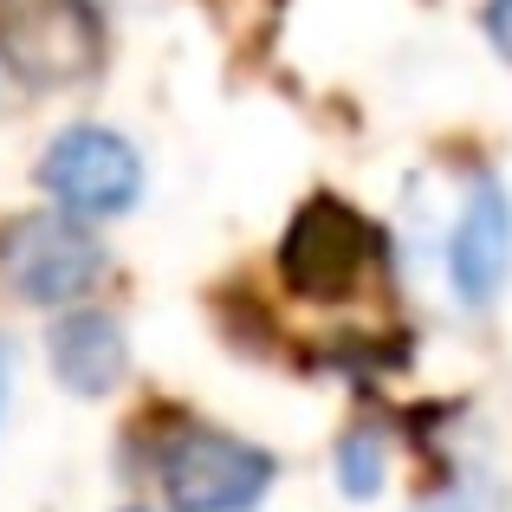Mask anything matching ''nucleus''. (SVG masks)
Returning <instances> with one entry per match:
<instances>
[{
  "mask_svg": "<svg viewBox=\"0 0 512 512\" xmlns=\"http://www.w3.org/2000/svg\"><path fill=\"white\" fill-rule=\"evenodd\" d=\"M124 7H150V0H124Z\"/></svg>",
  "mask_w": 512,
  "mask_h": 512,
  "instance_id": "f8f14e48",
  "label": "nucleus"
},
{
  "mask_svg": "<svg viewBox=\"0 0 512 512\" xmlns=\"http://www.w3.org/2000/svg\"><path fill=\"white\" fill-rule=\"evenodd\" d=\"M376 260H383V234L338 195H312L279 240V279L305 305H338L350 292H363Z\"/></svg>",
  "mask_w": 512,
  "mask_h": 512,
  "instance_id": "f03ea898",
  "label": "nucleus"
},
{
  "mask_svg": "<svg viewBox=\"0 0 512 512\" xmlns=\"http://www.w3.org/2000/svg\"><path fill=\"white\" fill-rule=\"evenodd\" d=\"M0 273H7V286L20 292L26 305L59 312V305H78V299L98 292L104 247H98V234H91V221H78V214H65V208L20 214V221L0 234Z\"/></svg>",
  "mask_w": 512,
  "mask_h": 512,
  "instance_id": "20e7f679",
  "label": "nucleus"
},
{
  "mask_svg": "<svg viewBox=\"0 0 512 512\" xmlns=\"http://www.w3.org/2000/svg\"><path fill=\"white\" fill-rule=\"evenodd\" d=\"M104 59L98 0H0V65L33 91L85 85Z\"/></svg>",
  "mask_w": 512,
  "mask_h": 512,
  "instance_id": "7ed1b4c3",
  "label": "nucleus"
},
{
  "mask_svg": "<svg viewBox=\"0 0 512 512\" xmlns=\"http://www.w3.org/2000/svg\"><path fill=\"white\" fill-rule=\"evenodd\" d=\"M512 273V201L493 175H474L448 234V286L467 312H487Z\"/></svg>",
  "mask_w": 512,
  "mask_h": 512,
  "instance_id": "423d86ee",
  "label": "nucleus"
},
{
  "mask_svg": "<svg viewBox=\"0 0 512 512\" xmlns=\"http://www.w3.org/2000/svg\"><path fill=\"white\" fill-rule=\"evenodd\" d=\"M7 389H13V350L0 338V415H7Z\"/></svg>",
  "mask_w": 512,
  "mask_h": 512,
  "instance_id": "9b49d317",
  "label": "nucleus"
},
{
  "mask_svg": "<svg viewBox=\"0 0 512 512\" xmlns=\"http://www.w3.org/2000/svg\"><path fill=\"white\" fill-rule=\"evenodd\" d=\"M39 188L52 208L78 214V221H117L143 201V156L124 130L72 124L39 156Z\"/></svg>",
  "mask_w": 512,
  "mask_h": 512,
  "instance_id": "39448f33",
  "label": "nucleus"
},
{
  "mask_svg": "<svg viewBox=\"0 0 512 512\" xmlns=\"http://www.w3.org/2000/svg\"><path fill=\"white\" fill-rule=\"evenodd\" d=\"M383 435L376 428H350V435L338 441V487H344V500H376L383 493V474H389V461H383Z\"/></svg>",
  "mask_w": 512,
  "mask_h": 512,
  "instance_id": "6e6552de",
  "label": "nucleus"
},
{
  "mask_svg": "<svg viewBox=\"0 0 512 512\" xmlns=\"http://www.w3.org/2000/svg\"><path fill=\"white\" fill-rule=\"evenodd\" d=\"M480 26H487L493 52L512 65V0H487V7H480Z\"/></svg>",
  "mask_w": 512,
  "mask_h": 512,
  "instance_id": "1a4fd4ad",
  "label": "nucleus"
},
{
  "mask_svg": "<svg viewBox=\"0 0 512 512\" xmlns=\"http://www.w3.org/2000/svg\"><path fill=\"white\" fill-rule=\"evenodd\" d=\"M52 376H59L72 396H111L130 370V344H124V325L111 312H91V305H72L59 312L52 325Z\"/></svg>",
  "mask_w": 512,
  "mask_h": 512,
  "instance_id": "0eeeda50",
  "label": "nucleus"
},
{
  "mask_svg": "<svg viewBox=\"0 0 512 512\" xmlns=\"http://www.w3.org/2000/svg\"><path fill=\"white\" fill-rule=\"evenodd\" d=\"M273 454L208 422H175L156 448V487L175 512H253L273 487Z\"/></svg>",
  "mask_w": 512,
  "mask_h": 512,
  "instance_id": "f257e3e1",
  "label": "nucleus"
},
{
  "mask_svg": "<svg viewBox=\"0 0 512 512\" xmlns=\"http://www.w3.org/2000/svg\"><path fill=\"white\" fill-rule=\"evenodd\" d=\"M415 512H487V500H480L474 487H448V493H435L428 506H415Z\"/></svg>",
  "mask_w": 512,
  "mask_h": 512,
  "instance_id": "9d476101",
  "label": "nucleus"
}]
</instances>
